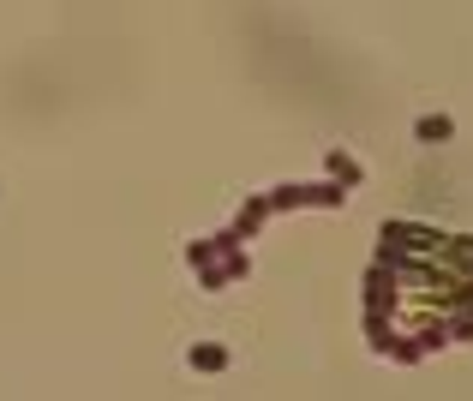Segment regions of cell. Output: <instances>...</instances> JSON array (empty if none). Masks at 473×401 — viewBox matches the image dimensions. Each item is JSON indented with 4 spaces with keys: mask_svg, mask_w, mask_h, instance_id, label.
<instances>
[{
    "mask_svg": "<svg viewBox=\"0 0 473 401\" xmlns=\"http://www.w3.org/2000/svg\"><path fill=\"white\" fill-rule=\"evenodd\" d=\"M264 216H270V204H264V198H252V204H246V210H240V221H234V228H228V234H234V240H246V234H252V228H258V221H264Z\"/></svg>",
    "mask_w": 473,
    "mask_h": 401,
    "instance_id": "3957f363",
    "label": "cell"
},
{
    "mask_svg": "<svg viewBox=\"0 0 473 401\" xmlns=\"http://www.w3.org/2000/svg\"><path fill=\"white\" fill-rule=\"evenodd\" d=\"M186 360H192V372H222V365H228V347H222V341H198Z\"/></svg>",
    "mask_w": 473,
    "mask_h": 401,
    "instance_id": "7a4b0ae2",
    "label": "cell"
},
{
    "mask_svg": "<svg viewBox=\"0 0 473 401\" xmlns=\"http://www.w3.org/2000/svg\"><path fill=\"white\" fill-rule=\"evenodd\" d=\"M330 174H335V186H359L354 156H342V150H330Z\"/></svg>",
    "mask_w": 473,
    "mask_h": 401,
    "instance_id": "277c9868",
    "label": "cell"
},
{
    "mask_svg": "<svg viewBox=\"0 0 473 401\" xmlns=\"http://www.w3.org/2000/svg\"><path fill=\"white\" fill-rule=\"evenodd\" d=\"M348 198V186H282V192H270V210H294V204H342Z\"/></svg>",
    "mask_w": 473,
    "mask_h": 401,
    "instance_id": "6da1fadb",
    "label": "cell"
},
{
    "mask_svg": "<svg viewBox=\"0 0 473 401\" xmlns=\"http://www.w3.org/2000/svg\"><path fill=\"white\" fill-rule=\"evenodd\" d=\"M414 132H419L426 144H437V138H450V121H443V114H426V121H419Z\"/></svg>",
    "mask_w": 473,
    "mask_h": 401,
    "instance_id": "5b68a950",
    "label": "cell"
}]
</instances>
